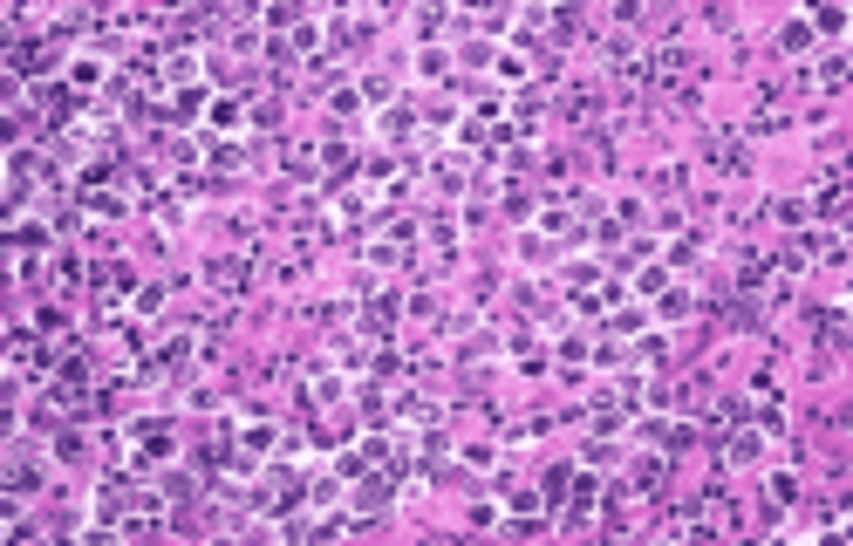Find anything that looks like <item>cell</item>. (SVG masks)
<instances>
[{
	"label": "cell",
	"instance_id": "1",
	"mask_svg": "<svg viewBox=\"0 0 853 546\" xmlns=\"http://www.w3.org/2000/svg\"><path fill=\"white\" fill-rule=\"evenodd\" d=\"M130 437H137V458H144V465L171 458V424H137Z\"/></svg>",
	"mask_w": 853,
	"mask_h": 546
},
{
	"label": "cell",
	"instance_id": "2",
	"mask_svg": "<svg viewBox=\"0 0 853 546\" xmlns=\"http://www.w3.org/2000/svg\"><path fill=\"white\" fill-rule=\"evenodd\" d=\"M819 219L840 226L847 219V171H826V192H819Z\"/></svg>",
	"mask_w": 853,
	"mask_h": 546
},
{
	"label": "cell",
	"instance_id": "3",
	"mask_svg": "<svg viewBox=\"0 0 853 546\" xmlns=\"http://www.w3.org/2000/svg\"><path fill=\"white\" fill-rule=\"evenodd\" d=\"M205 280H212L219 294H246V280H253V267H246V260H219V267H205Z\"/></svg>",
	"mask_w": 853,
	"mask_h": 546
},
{
	"label": "cell",
	"instance_id": "4",
	"mask_svg": "<svg viewBox=\"0 0 853 546\" xmlns=\"http://www.w3.org/2000/svg\"><path fill=\"white\" fill-rule=\"evenodd\" d=\"M185 355H192V342H185V335H171V342L151 355V369H157V376H178V369H185Z\"/></svg>",
	"mask_w": 853,
	"mask_h": 546
},
{
	"label": "cell",
	"instance_id": "5",
	"mask_svg": "<svg viewBox=\"0 0 853 546\" xmlns=\"http://www.w3.org/2000/svg\"><path fill=\"white\" fill-rule=\"evenodd\" d=\"M123 294H130V267H110L103 280H96V308H117Z\"/></svg>",
	"mask_w": 853,
	"mask_h": 546
}]
</instances>
